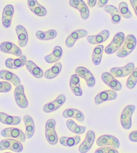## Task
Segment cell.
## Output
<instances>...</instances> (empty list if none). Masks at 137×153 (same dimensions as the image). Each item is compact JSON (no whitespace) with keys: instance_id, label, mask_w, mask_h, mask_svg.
<instances>
[{"instance_id":"obj_1","label":"cell","mask_w":137,"mask_h":153,"mask_svg":"<svg viewBox=\"0 0 137 153\" xmlns=\"http://www.w3.org/2000/svg\"><path fill=\"white\" fill-rule=\"evenodd\" d=\"M136 45V39L133 34H129L125 38L122 46L117 51L116 55L120 58H124L132 53Z\"/></svg>"},{"instance_id":"obj_2","label":"cell","mask_w":137,"mask_h":153,"mask_svg":"<svg viewBox=\"0 0 137 153\" xmlns=\"http://www.w3.org/2000/svg\"><path fill=\"white\" fill-rule=\"evenodd\" d=\"M56 122L54 119L48 120L45 125V136L46 140L52 145L58 143V135L55 131Z\"/></svg>"},{"instance_id":"obj_3","label":"cell","mask_w":137,"mask_h":153,"mask_svg":"<svg viewBox=\"0 0 137 153\" xmlns=\"http://www.w3.org/2000/svg\"><path fill=\"white\" fill-rule=\"evenodd\" d=\"M7 149L15 152H21L23 151V145L16 139L7 138L0 141V151Z\"/></svg>"},{"instance_id":"obj_4","label":"cell","mask_w":137,"mask_h":153,"mask_svg":"<svg viewBox=\"0 0 137 153\" xmlns=\"http://www.w3.org/2000/svg\"><path fill=\"white\" fill-rule=\"evenodd\" d=\"M125 40V35L123 32H118L115 35L112 42L105 48V53L108 54H112L116 53L122 46Z\"/></svg>"},{"instance_id":"obj_5","label":"cell","mask_w":137,"mask_h":153,"mask_svg":"<svg viewBox=\"0 0 137 153\" xmlns=\"http://www.w3.org/2000/svg\"><path fill=\"white\" fill-rule=\"evenodd\" d=\"M135 110V106L133 105H128L126 106L123 110L120 122H121L122 126L125 130H129L132 126V116Z\"/></svg>"},{"instance_id":"obj_6","label":"cell","mask_w":137,"mask_h":153,"mask_svg":"<svg viewBox=\"0 0 137 153\" xmlns=\"http://www.w3.org/2000/svg\"><path fill=\"white\" fill-rule=\"evenodd\" d=\"M1 135L3 137L14 138L20 141L21 143H24L26 140V135L22 130L16 128H7L1 130Z\"/></svg>"},{"instance_id":"obj_7","label":"cell","mask_w":137,"mask_h":153,"mask_svg":"<svg viewBox=\"0 0 137 153\" xmlns=\"http://www.w3.org/2000/svg\"><path fill=\"white\" fill-rule=\"evenodd\" d=\"M135 69V65L133 62H130L123 67H114L110 69V73L114 77L121 78L130 75Z\"/></svg>"},{"instance_id":"obj_8","label":"cell","mask_w":137,"mask_h":153,"mask_svg":"<svg viewBox=\"0 0 137 153\" xmlns=\"http://www.w3.org/2000/svg\"><path fill=\"white\" fill-rule=\"evenodd\" d=\"M14 98L17 105L21 108H26L28 102L24 94V88L22 85L16 86L14 90Z\"/></svg>"},{"instance_id":"obj_9","label":"cell","mask_w":137,"mask_h":153,"mask_svg":"<svg viewBox=\"0 0 137 153\" xmlns=\"http://www.w3.org/2000/svg\"><path fill=\"white\" fill-rule=\"evenodd\" d=\"M96 144L98 146H110L114 149H119V140L114 136L112 135H103L100 136L97 139Z\"/></svg>"},{"instance_id":"obj_10","label":"cell","mask_w":137,"mask_h":153,"mask_svg":"<svg viewBox=\"0 0 137 153\" xmlns=\"http://www.w3.org/2000/svg\"><path fill=\"white\" fill-rule=\"evenodd\" d=\"M76 74L79 77L83 79L86 81L87 86L89 87H93L95 84V79L93 75L92 72L86 68L83 67H79L75 70Z\"/></svg>"},{"instance_id":"obj_11","label":"cell","mask_w":137,"mask_h":153,"mask_svg":"<svg viewBox=\"0 0 137 153\" xmlns=\"http://www.w3.org/2000/svg\"><path fill=\"white\" fill-rule=\"evenodd\" d=\"M69 4L71 7L75 8L80 12L81 18L83 20L88 18L89 16V8L83 0H70Z\"/></svg>"},{"instance_id":"obj_12","label":"cell","mask_w":137,"mask_h":153,"mask_svg":"<svg viewBox=\"0 0 137 153\" xmlns=\"http://www.w3.org/2000/svg\"><path fill=\"white\" fill-rule=\"evenodd\" d=\"M102 79L106 85L114 91H120L122 89V85L110 73L105 72L102 75Z\"/></svg>"},{"instance_id":"obj_13","label":"cell","mask_w":137,"mask_h":153,"mask_svg":"<svg viewBox=\"0 0 137 153\" xmlns=\"http://www.w3.org/2000/svg\"><path fill=\"white\" fill-rule=\"evenodd\" d=\"M95 139V134L92 130H89L87 132L86 138L83 141L80 146L79 147V151L81 153H87L94 144V143Z\"/></svg>"},{"instance_id":"obj_14","label":"cell","mask_w":137,"mask_h":153,"mask_svg":"<svg viewBox=\"0 0 137 153\" xmlns=\"http://www.w3.org/2000/svg\"><path fill=\"white\" fill-rule=\"evenodd\" d=\"M66 100V98L64 95H60L53 102L46 103L43 108V110L46 113H51L58 110L64 104Z\"/></svg>"},{"instance_id":"obj_15","label":"cell","mask_w":137,"mask_h":153,"mask_svg":"<svg viewBox=\"0 0 137 153\" xmlns=\"http://www.w3.org/2000/svg\"><path fill=\"white\" fill-rule=\"evenodd\" d=\"M0 51L2 53L7 54H12L16 56H20L22 55V52L20 48L14 44L10 42H4L0 45Z\"/></svg>"},{"instance_id":"obj_16","label":"cell","mask_w":137,"mask_h":153,"mask_svg":"<svg viewBox=\"0 0 137 153\" xmlns=\"http://www.w3.org/2000/svg\"><path fill=\"white\" fill-rule=\"evenodd\" d=\"M117 97L116 92L114 90H106L98 94L95 97V103L96 105L106 102L107 101L114 100Z\"/></svg>"},{"instance_id":"obj_17","label":"cell","mask_w":137,"mask_h":153,"mask_svg":"<svg viewBox=\"0 0 137 153\" xmlns=\"http://www.w3.org/2000/svg\"><path fill=\"white\" fill-rule=\"evenodd\" d=\"M27 61L26 57L25 55H22L19 56L18 59H11L9 58L5 61V65L7 68L11 69H18L26 65Z\"/></svg>"},{"instance_id":"obj_18","label":"cell","mask_w":137,"mask_h":153,"mask_svg":"<svg viewBox=\"0 0 137 153\" xmlns=\"http://www.w3.org/2000/svg\"><path fill=\"white\" fill-rule=\"evenodd\" d=\"M14 13V8L12 5H7L4 7L2 13V24L5 28H9L12 23V19Z\"/></svg>"},{"instance_id":"obj_19","label":"cell","mask_w":137,"mask_h":153,"mask_svg":"<svg viewBox=\"0 0 137 153\" xmlns=\"http://www.w3.org/2000/svg\"><path fill=\"white\" fill-rule=\"evenodd\" d=\"M88 34V32H87L85 30H77L73 32L72 33L68 35V36L66 39V45L67 47L71 48L73 47L74 44L78 39L81 38L85 37Z\"/></svg>"},{"instance_id":"obj_20","label":"cell","mask_w":137,"mask_h":153,"mask_svg":"<svg viewBox=\"0 0 137 153\" xmlns=\"http://www.w3.org/2000/svg\"><path fill=\"white\" fill-rule=\"evenodd\" d=\"M16 32L18 38V45L22 48L26 46L28 40V34L26 28L23 26L18 25L16 27Z\"/></svg>"},{"instance_id":"obj_21","label":"cell","mask_w":137,"mask_h":153,"mask_svg":"<svg viewBox=\"0 0 137 153\" xmlns=\"http://www.w3.org/2000/svg\"><path fill=\"white\" fill-rule=\"evenodd\" d=\"M28 5L32 12L38 16H45L47 13V11L45 7L39 4L37 0H28Z\"/></svg>"},{"instance_id":"obj_22","label":"cell","mask_w":137,"mask_h":153,"mask_svg":"<svg viewBox=\"0 0 137 153\" xmlns=\"http://www.w3.org/2000/svg\"><path fill=\"white\" fill-rule=\"evenodd\" d=\"M109 36V31L107 30H104L100 32L97 35H95V36H87V40L90 44H92V45H98V44L105 42L106 40H108Z\"/></svg>"},{"instance_id":"obj_23","label":"cell","mask_w":137,"mask_h":153,"mask_svg":"<svg viewBox=\"0 0 137 153\" xmlns=\"http://www.w3.org/2000/svg\"><path fill=\"white\" fill-rule=\"evenodd\" d=\"M70 87L73 94L76 96H81L83 94L80 86V79L79 76L77 74L72 75L70 78Z\"/></svg>"},{"instance_id":"obj_24","label":"cell","mask_w":137,"mask_h":153,"mask_svg":"<svg viewBox=\"0 0 137 153\" xmlns=\"http://www.w3.org/2000/svg\"><path fill=\"white\" fill-rule=\"evenodd\" d=\"M63 55V49L59 46H56L53 48L52 53L45 56V60L49 64L58 62Z\"/></svg>"},{"instance_id":"obj_25","label":"cell","mask_w":137,"mask_h":153,"mask_svg":"<svg viewBox=\"0 0 137 153\" xmlns=\"http://www.w3.org/2000/svg\"><path fill=\"white\" fill-rule=\"evenodd\" d=\"M0 79L10 81L16 87L20 85V79L14 73L6 70L0 71Z\"/></svg>"},{"instance_id":"obj_26","label":"cell","mask_w":137,"mask_h":153,"mask_svg":"<svg viewBox=\"0 0 137 153\" xmlns=\"http://www.w3.org/2000/svg\"><path fill=\"white\" fill-rule=\"evenodd\" d=\"M103 10L105 12L110 13L112 22L113 24H118L121 21L122 16L120 14L119 10L117 9V7L114 6V5H106Z\"/></svg>"},{"instance_id":"obj_27","label":"cell","mask_w":137,"mask_h":153,"mask_svg":"<svg viewBox=\"0 0 137 153\" xmlns=\"http://www.w3.org/2000/svg\"><path fill=\"white\" fill-rule=\"evenodd\" d=\"M20 122L21 118L20 117L12 116L4 112H0V122L2 124L9 126H15L20 124Z\"/></svg>"},{"instance_id":"obj_28","label":"cell","mask_w":137,"mask_h":153,"mask_svg":"<svg viewBox=\"0 0 137 153\" xmlns=\"http://www.w3.org/2000/svg\"><path fill=\"white\" fill-rule=\"evenodd\" d=\"M24 122L25 124L26 129V137L27 138H31L33 136L35 131V126L33 119L30 116H24Z\"/></svg>"},{"instance_id":"obj_29","label":"cell","mask_w":137,"mask_h":153,"mask_svg":"<svg viewBox=\"0 0 137 153\" xmlns=\"http://www.w3.org/2000/svg\"><path fill=\"white\" fill-rule=\"evenodd\" d=\"M63 116L65 118L73 117V118L76 119L77 121L80 122H83L84 121V116L83 113L81 111L76 110V109H67L63 113Z\"/></svg>"},{"instance_id":"obj_30","label":"cell","mask_w":137,"mask_h":153,"mask_svg":"<svg viewBox=\"0 0 137 153\" xmlns=\"http://www.w3.org/2000/svg\"><path fill=\"white\" fill-rule=\"evenodd\" d=\"M26 67L28 71L36 78L40 79L43 76L44 73L42 70L39 67H38L33 61H27L26 62Z\"/></svg>"},{"instance_id":"obj_31","label":"cell","mask_w":137,"mask_h":153,"mask_svg":"<svg viewBox=\"0 0 137 153\" xmlns=\"http://www.w3.org/2000/svg\"><path fill=\"white\" fill-rule=\"evenodd\" d=\"M62 70V65L60 62H57L51 69L46 71L45 73V77L47 79H52L59 75Z\"/></svg>"},{"instance_id":"obj_32","label":"cell","mask_w":137,"mask_h":153,"mask_svg":"<svg viewBox=\"0 0 137 153\" xmlns=\"http://www.w3.org/2000/svg\"><path fill=\"white\" fill-rule=\"evenodd\" d=\"M81 138L79 136H73V137H67V136H63L59 139V142L63 146L67 147H72L77 145L80 143Z\"/></svg>"},{"instance_id":"obj_33","label":"cell","mask_w":137,"mask_h":153,"mask_svg":"<svg viewBox=\"0 0 137 153\" xmlns=\"http://www.w3.org/2000/svg\"><path fill=\"white\" fill-rule=\"evenodd\" d=\"M103 45H98L95 46L92 54V61L95 65H99L101 63L103 51Z\"/></svg>"},{"instance_id":"obj_34","label":"cell","mask_w":137,"mask_h":153,"mask_svg":"<svg viewBox=\"0 0 137 153\" xmlns=\"http://www.w3.org/2000/svg\"><path fill=\"white\" fill-rule=\"evenodd\" d=\"M57 32L54 30H50L43 32V31H38L36 33V36L38 39L41 40H49L54 39L57 36Z\"/></svg>"},{"instance_id":"obj_35","label":"cell","mask_w":137,"mask_h":153,"mask_svg":"<svg viewBox=\"0 0 137 153\" xmlns=\"http://www.w3.org/2000/svg\"><path fill=\"white\" fill-rule=\"evenodd\" d=\"M67 126L68 130L77 134H82L86 130V126H80L77 125L73 120L71 119H68L67 121Z\"/></svg>"},{"instance_id":"obj_36","label":"cell","mask_w":137,"mask_h":153,"mask_svg":"<svg viewBox=\"0 0 137 153\" xmlns=\"http://www.w3.org/2000/svg\"><path fill=\"white\" fill-rule=\"evenodd\" d=\"M137 83V68H135L133 71L130 73L127 81V87L128 89H133Z\"/></svg>"},{"instance_id":"obj_37","label":"cell","mask_w":137,"mask_h":153,"mask_svg":"<svg viewBox=\"0 0 137 153\" xmlns=\"http://www.w3.org/2000/svg\"><path fill=\"white\" fill-rule=\"evenodd\" d=\"M119 11L120 14L125 18H130L132 17V13L128 9V5L126 2H121L119 4Z\"/></svg>"},{"instance_id":"obj_38","label":"cell","mask_w":137,"mask_h":153,"mask_svg":"<svg viewBox=\"0 0 137 153\" xmlns=\"http://www.w3.org/2000/svg\"><path fill=\"white\" fill-rule=\"evenodd\" d=\"M94 153H119L116 149H114L112 146H101L95 150Z\"/></svg>"},{"instance_id":"obj_39","label":"cell","mask_w":137,"mask_h":153,"mask_svg":"<svg viewBox=\"0 0 137 153\" xmlns=\"http://www.w3.org/2000/svg\"><path fill=\"white\" fill-rule=\"evenodd\" d=\"M12 89V85L7 81L0 82V93H6Z\"/></svg>"},{"instance_id":"obj_40","label":"cell","mask_w":137,"mask_h":153,"mask_svg":"<svg viewBox=\"0 0 137 153\" xmlns=\"http://www.w3.org/2000/svg\"><path fill=\"white\" fill-rule=\"evenodd\" d=\"M129 139L132 142L137 143V131H133L130 133Z\"/></svg>"},{"instance_id":"obj_41","label":"cell","mask_w":137,"mask_h":153,"mask_svg":"<svg viewBox=\"0 0 137 153\" xmlns=\"http://www.w3.org/2000/svg\"><path fill=\"white\" fill-rule=\"evenodd\" d=\"M130 3L134 10H135L136 16H137V0H130Z\"/></svg>"},{"instance_id":"obj_42","label":"cell","mask_w":137,"mask_h":153,"mask_svg":"<svg viewBox=\"0 0 137 153\" xmlns=\"http://www.w3.org/2000/svg\"><path fill=\"white\" fill-rule=\"evenodd\" d=\"M108 2V0H99V1L98 2L97 5L98 7H103L106 6Z\"/></svg>"},{"instance_id":"obj_43","label":"cell","mask_w":137,"mask_h":153,"mask_svg":"<svg viewBox=\"0 0 137 153\" xmlns=\"http://www.w3.org/2000/svg\"><path fill=\"white\" fill-rule=\"evenodd\" d=\"M97 0H87V5L90 7H94L96 5Z\"/></svg>"},{"instance_id":"obj_44","label":"cell","mask_w":137,"mask_h":153,"mask_svg":"<svg viewBox=\"0 0 137 153\" xmlns=\"http://www.w3.org/2000/svg\"><path fill=\"white\" fill-rule=\"evenodd\" d=\"M4 153H11V152H4Z\"/></svg>"}]
</instances>
